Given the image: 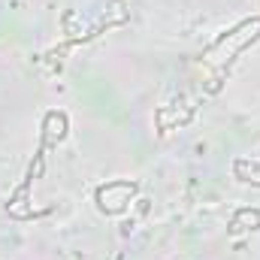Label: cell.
I'll return each mask as SVG.
<instances>
[{"mask_svg":"<svg viewBox=\"0 0 260 260\" xmlns=\"http://www.w3.org/2000/svg\"><path fill=\"white\" fill-rule=\"evenodd\" d=\"M133 191H136V188L127 185V182H112V185H106V188L97 191V200H100V206H103L106 212H121L130 203Z\"/></svg>","mask_w":260,"mask_h":260,"instance_id":"6da1fadb","label":"cell"}]
</instances>
